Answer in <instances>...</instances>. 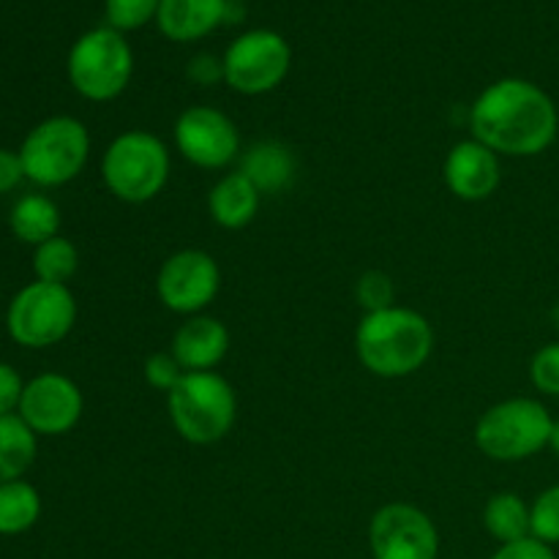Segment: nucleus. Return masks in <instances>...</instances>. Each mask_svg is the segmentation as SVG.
Instances as JSON below:
<instances>
[{
	"mask_svg": "<svg viewBox=\"0 0 559 559\" xmlns=\"http://www.w3.org/2000/svg\"><path fill=\"white\" fill-rule=\"evenodd\" d=\"M473 140L497 156L533 158L557 140L559 112L549 93L522 76L491 82L469 107Z\"/></svg>",
	"mask_w": 559,
	"mask_h": 559,
	"instance_id": "1",
	"label": "nucleus"
},
{
	"mask_svg": "<svg viewBox=\"0 0 559 559\" xmlns=\"http://www.w3.org/2000/svg\"><path fill=\"white\" fill-rule=\"evenodd\" d=\"M435 342L431 322L407 306L369 311L355 331L360 366L382 380H404L424 369L435 353Z\"/></svg>",
	"mask_w": 559,
	"mask_h": 559,
	"instance_id": "2",
	"label": "nucleus"
},
{
	"mask_svg": "<svg viewBox=\"0 0 559 559\" xmlns=\"http://www.w3.org/2000/svg\"><path fill=\"white\" fill-rule=\"evenodd\" d=\"M169 424L189 445H216L238 420L235 388L218 371H191L167 393Z\"/></svg>",
	"mask_w": 559,
	"mask_h": 559,
	"instance_id": "3",
	"label": "nucleus"
},
{
	"mask_svg": "<svg viewBox=\"0 0 559 559\" xmlns=\"http://www.w3.org/2000/svg\"><path fill=\"white\" fill-rule=\"evenodd\" d=\"M104 186L126 205L156 200L169 180V147L162 136L131 129L115 136L102 158Z\"/></svg>",
	"mask_w": 559,
	"mask_h": 559,
	"instance_id": "4",
	"label": "nucleus"
},
{
	"mask_svg": "<svg viewBox=\"0 0 559 559\" xmlns=\"http://www.w3.org/2000/svg\"><path fill=\"white\" fill-rule=\"evenodd\" d=\"M551 418L549 407L538 399L513 396L491 404L475 424V445L491 462H527L549 448Z\"/></svg>",
	"mask_w": 559,
	"mask_h": 559,
	"instance_id": "5",
	"label": "nucleus"
},
{
	"mask_svg": "<svg viewBox=\"0 0 559 559\" xmlns=\"http://www.w3.org/2000/svg\"><path fill=\"white\" fill-rule=\"evenodd\" d=\"M134 52L123 33L96 27L74 41L69 52V80L87 102H112L129 87Z\"/></svg>",
	"mask_w": 559,
	"mask_h": 559,
	"instance_id": "6",
	"label": "nucleus"
},
{
	"mask_svg": "<svg viewBox=\"0 0 559 559\" xmlns=\"http://www.w3.org/2000/svg\"><path fill=\"white\" fill-rule=\"evenodd\" d=\"M91 156V134L71 115H58L38 123L20 147L22 169L33 183L52 189L74 180Z\"/></svg>",
	"mask_w": 559,
	"mask_h": 559,
	"instance_id": "7",
	"label": "nucleus"
},
{
	"mask_svg": "<svg viewBox=\"0 0 559 559\" xmlns=\"http://www.w3.org/2000/svg\"><path fill=\"white\" fill-rule=\"evenodd\" d=\"M76 322V300L66 284L33 282L11 300L9 325L11 338L22 347L44 349L63 342Z\"/></svg>",
	"mask_w": 559,
	"mask_h": 559,
	"instance_id": "8",
	"label": "nucleus"
},
{
	"mask_svg": "<svg viewBox=\"0 0 559 559\" xmlns=\"http://www.w3.org/2000/svg\"><path fill=\"white\" fill-rule=\"evenodd\" d=\"M224 82L240 96H265L289 74L293 49L276 31H249L235 38L222 58Z\"/></svg>",
	"mask_w": 559,
	"mask_h": 559,
	"instance_id": "9",
	"label": "nucleus"
},
{
	"mask_svg": "<svg viewBox=\"0 0 559 559\" xmlns=\"http://www.w3.org/2000/svg\"><path fill=\"white\" fill-rule=\"evenodd\" d=\"M222 289V267L202 249H180L162 262L156 273V295L173 314H202Z\"/></svg>",
	"mask_w": 559,
	"mask_h": 559,
	"instance_id": "10",
	"label": "nucleus"
},
{
	"mask_svg": "<svg viewBox=\"0 0 559 559\" xmlns=\"http://www.w3.org/2000/svg\"><path fill=\"white\" fill-rule=\"evenodd\" d=\"M175 147L200 169H227L240 158V131L227 112L207 104L183 109L175 120Z\"/></svg>",
	"mask_w": 559,
	"mask_h": 559,
	"instance_id": "11",
	"label": "nucleus"
},
{
	"mask_svg": "<svg viewBox=\"0 0 559 559\" xmlns=\"http://www.w3.org/2000/svg\"><path fill=\"white\" fill-rule=\"evenodd\" d=\"M369 549L374 559H437L440 533L418 506L388 502L369 522Z\"/></svg>",
	"mask_w": 559,
	"mask_h": 559,
	"instance_id": "12",
	"label": "nucleus"
},
{
	"mask_svg": "<svg viewBox=\"0 0 559 559\" xmlns=\"http://www.w3.org/2000/svg\"><path fill=\"white\" fill-rule=\"evenodd\" d=\"M82 413H85L82 391L63 374H38L22 393L20 418L36 435H66L80 424Z\"/></svg>",
	"mask_w": 559,
	"mask_h": 559,
	"instance_id": "13",
	"label": "nucleus"
},
{
	"mask_svg": "<svg viewBox=\"0 0 559 559\" xmlns=\"http://www.w3.org/2000/svg\"><path fill=\"white\" fill-rule=\"evenodd\" d=\"M442 178H445L448 191L456 200L484 202L500 189V156L469 136V140L456 142L448 151L445 164H442Z\"/></svg>",
	"mask_w": 559,
	"mask_h": 559,
	"instance_id": "14",
	"label": "nucleus"
},
{
	"mask_svg": "<svg viewBox=\"0 0 559 559\" xmlns=\"http://www.w3.org/2000/svg\"><path fill=\"white\" fill-rule=\"evenodd\" d=\"M169 353L186 374L191 371H216V366L229 353V331L222 320L207 314L186 317L183 325L175 331Z\"/></svg>",
	"mask_w": 559,
	"mask_h": 559,
	"instance_id": "15",
	"label": "nucleus"
},
{
	"mask_svg": "<svg viewBox=\"0 0 559 559\" xmlns=\"http://www.w3.org/2000/svg\"><path fill=\"white\" fill-rule=\"evenodd\" d=\"M229 0H162L158 3V31L169 41H200L227 22Z\"/></svg>",
	"mask_w": 559,
	"mask_h": 559,
	"instance_id": "16",
	"label": "nucleus"
},
{
	"mask_svg": "<svg viewBox=\"0 0 559 559\" xmlns=\"http://www.w3.org/2000/svg\"><path fill=\"white\" fill-rule=\"evenodd\" d=\"M260 189L243 173H227L216 180L207 194V213H211L213 224L229 229V233H238L254 222L260 213Z\"/></svg>",
	"mask_w": 559,
	"mask_h": 559,
	"instance_id": "17",
	"label": "nucleus"
},
{
	"mask_svg": "<svg viewBox=\"0 0 559 559\" xmlns=\"http://www.w3.org/2000/svg\"><path fill=\"white\" fill-rule=\"evenodd\" d=\"M295 169H298L295 153L278 140L254 142L249 151L240 153L238 173H243L260 189V194H276V191L289 189V183L295 180Z\"/></svg>",
	"mask_w": 559,
	"mask_h": 559,
	"instance_id": "18",
	"label": "nucleus"
},
{
	"mask_svg": "<svg viewBox=\"0 0 559 559\" xmlns=\"http://www.w3.org/2000/svg\"><path fill=\"white\" fill-rule=\"evenodd\" d=\"M36 459V431L20 415H0V484L20 480Z\"/></svg>",
	"mask_w": 559,
	"mask_h": 559,
	"instance_id": "19",
	"label": "nucleus"
},
{
	"mask_svg": "<svg viewBox=\"0 0 559 559\" xmlns=\"http://www.w3.org/2000/svg\"><path fill=\"white\" fill-rule=\"evenodd\" d=\"M11 229L22 243L41 246L49 238H58L60 211L49 197L27 194L11 211Z\"/></svg>",
	"mask_w": 559,
	"mask_h": 559,
	"instance_id": "20",
	"label": "nucleus"
},
{
	"mask_svg": "<svg viewBox=\"0 0 559 559\" xmlns=\"http://www.w3.org/2000/svg\"><path fill=\"white\" fill-rule=\"evenodd\" d=\"M484 527L500 546L530 538V506L513 491H497L484 508Z\"/></svg>",
	"mask_w": 559,
	"mask_h": 559,
	"instance_id": "21",
	"label": "nucleus"
},
{
	"mask_svg": "<svg viewBox=\"0 0 559 559\" xmlns=\"http://www.w3.org/2000/svg\"><path fill=\"white\" fill-rule=\"evenodd\" d=\"M41 516V497L25 480L0 484V535H20Z\"/></svg>",
	"mask_w": 559,
	"mask_h": 559,
	"instance_id": "22",
	"label": "nucleus"
},
{
	"mask_svg": "<svg viewBox=\"0 0 559 559\" xmlns=\"http://www.w3.org/2000/svg\"><path fill=\"white\" fill-rule=\"evenodd\" d=\"M80 267V251L69 238H49L47 243L36 246L33 254V271H36L38 282L49 284H66Z\"/></svg>",
	"mask_w": 559,
	"mask_h": 559,
	"instance_id": "23",
	"label": "nucleus"
},
{
	"mask_svg": "<svg viewBox=\"0 0 559 559\" xmlns=\"http://www.w3.org/2000/svg\"><path fill=\"white\" fill-rule=\"evenodd\" d=\"M530 535L544 544H559V484L549 486L530 506Z\"/></svg>",
	"mask_w": 559,
	"mask_h": 559,
	"instance_id": "24",
	"label": "nucleus"
},
{
	"mask_svg": "<svg viewBox=\"0 0 559 559\" xmlns=\"http://www.w3.org/2000/svg\"><path fill=\"white\" fill-rule=\"evenodd\" d=\"M162 0H107V22L118 33L140 31L151 20H156Z\"/></svg>",
	"mask_w": 559,
	"mask_h": 559,
	"instance_id": "25",
	"label": "nucleus"
},
{
	"mask_svg": "<svg viewBox=\"0 0 559 559\" xmlns=\"http://www.w3.org/2000/svg\"><path fill=\"white\" fill-rule=\"evenodd\" d=\"M355 298H358L360 309L369 314V311H382L396 306V287H393V278L382 271H366L364 276L355 284Z\"/></svg>",
	"mask_w": 559,
	"mask_h": 559,
	"instance_id": "26",
	"label": "nucleus"
},
{
	"mask_svg": "<svg viewBox=\"0 0 559 559\" xmlns=\"http://www.w3.org/2000/svg\"><path fill=\"white\" fill-rule=\"evenodd\" d=\"M530 382L544 396L559 399V342L544 344L530 360Z\"/></svg>",
	"mask_w": 559,
	"mask_h": 559,
	"instance_id": "27",
	"label": "nucleus"
},
{
	"mask_svg": "<svg viewBox=\"0 0 559 559\" xmlns=\"http://www.w3.org/2000/svg\"><path fill=\"white\" fill-rule=\"evenodd\" d=\"M142 374H145V382L156 391L169 393L180 380H183L186 371L180 369V364L175 360L173 353H153L147 355L145 366H142Z\"/></svg>",
	"mask_w": 559,
	"mask_h": 559,
	"instance_id": "28",
	"label": "nucleus"
},
{
	"mask_svg": "<svg viewBox=\"0 0 559 559\" xmlns=\"http://www.w3.org/2000/svg\"><path fill=\"white\" fill-rule=\"evenodd\" d=\"M491 559H557V555L549 544L530 535V538L516 540V544H502Z\"/></svg>",
	"mask_w": 559,
	"mask_h": 559,
	"instance_id": "29",
	"label": "nucleus"
},
{
	"mask_svg": "<svg viewBox=\"0 0 559 559\" xmlns=\"http://www.w3.org/2000/svg\"><path fill=\"white\" fill-rule=\"evenodd\" d=\"M22 393H25V385H22L16 369L0 364V415H14V409H20Z\"/></svg>",
	"mask_w": 559,
	"mask_h": 559,
	"instance_id": "30",
	"label": "nucleus"
},
{
	"mask_svg": "<svg viewBox=\"0 0 559 559\" xmlns=\"http://www.w3.org/2000/svg\"><path fill=\"white\" fill-rule=\"evenodd\" d=\"M186 74H189L191 82H197V85H213V82L224 80V63L222 58H216V55H194V58L189 60V69H186Z\"/></svg>",
	"mask_w": 559,
	"mask_h": 559,
	"instance_id": "31",
	"label": "nucleus"
},
{
	"mask_svg": "<svg viewBox=\"0 0 559 559\" xmlns=\"http://www.w3.org/2000/svg\"><path fill=\"white\" fill-rule=\"evenodd\" d=\"M22 178H25V169H22L20 153L0 151V194L14 189Z\"/></svg>",
	"mask_w": 559,
	"mask_h": 559,
	"instance_id": "32",
	"label": "nucleus"
},
{
	"mask_svg": "<svg viewBox=\"0 0 559 559\" xmlns=\"http://www.w3.org/2000/svg\"><path fill=\"white\" fill-rule=\"evenodd\" d=\"M549 448L559 456V420H555V426H551V437H549Z\"/></svg>",
	"mask_w": 559,
	"mask_h": 559,
	"instance_id": "33",
	"label": "nucleus"
},
{
	"mask_svg": "<svg viewBox=\"0 0 559 559\" xmlns=\"http://www.w3.org/2000/svg\"><path fill=\"white\" fill-rule=\"evenodd\" d=\"M551 322H555V328L559 331V300L555 304V309H551Z\"/></svg>",
	"mask_w": 559,
	"mask_h": 559,
	"instance_id": "34",
	"label": "nucleus"
},
{
	"mask_svg": "<svg viewBox=\"0 0 559 559\" xmlns=\"http://www.w3.org/2000/svg\"><path fill=\"white\" fill-rule=\"evenodd\" d=\"M238 3H243V0H238Z\"/></svg>",
	"mask_w": 559,
	"mask_h": 559,
	"instance_id": "35",
	"label": "nucleus"
}]
</instances>
